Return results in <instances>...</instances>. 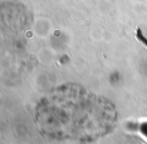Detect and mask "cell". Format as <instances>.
I'll use <instances>...</instances> for the list:
<instances>
[{
    "mask_svg": "<svg viewBox=\"0 0 147 144\" xmlns=\"http://www.w3.org/2000/svg\"><path fill=\"white\" fill-rule=\"evenodd\" d=\"M117 119V110L110 100L78 84L53 88L35 108L39 132L55 140L95 141L111 133Z\"/></svg>",
    "mask_w": 147,
    "mask_h": 144,
    "instance_id": "obj_1",
    "label": "cell"
}]
</instances>
